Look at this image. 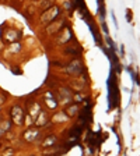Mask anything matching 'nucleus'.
<instances>
[{
    "label": "nucleus",
    "mask_w": 140,
    "mask_h": 156,
    "mask_svg": "<svg viewBox=\"0 0 140 156\" xmlns=\"http://www.w3.org/2000/svg\"><path fill=\"white\" fill-rule=\"evenodd\" d=\"M80 63H78V60H74V62H71L67 66V73L69 74H78L80 73Z\"/></svg>",
    "instance_id": "nucleus-3"
},
{
    "label": "nucleus",
    "mask_w": 140,
    "mask_h": 156,
    "mask_svg": "<svg viewBox=\"0 0 140 156\" xmlns=\"http://www.w3.org/2000/svg\"><path fill=\"white\" fill-rule=\"evenodd\" d=\"M3 102H4V101H3V98H0V105H1Z\"/></svg>",
    "instance_id": "nucleus-10"
},
{
    "label": "nucleus",
    "mask_w": 140,
    "mask_h": 156,
    "mask_svg": "<svg viewBox=\"0 0 140 156\" xmlns=\"http://www.w3.org/2000/svg\"><path fill=\"white\" fill-rule=\"evenodd\" d=\"M55 144H56V137H55V135H49V137H46L45 140L42 141V146H44V148L53 146Z\"/></svg>",
    "instance_id": "nucleus-5"
},
{
    "label": "nucleus",
    "mask_w": 140,
    "mask_h": 156,
    "mask_svg": "<svg viewBox=\"0 0 140 156\" xmlns=\"http://www.w3.org/2000/svg\"><path fill=\"white\" fill-rule=\"evenodd\" d=\"M74 102H76V103L83 102V96H81V95H76V96H74Z\"/></svg>",
    "instance_id": "nucleus-8"
},
{
    "label": "nucleus",
    "mask_w": 140,
    "mask_h": 156,
    "mask_svg": "<svg viewBox=\"0 0 140 156\" xmlns=\"http://www.w3.org/2000/svg\"><path fill=\"white\" fill-rule=\"evenodd\" d=\"M46 96H48V99H45V102L48 103V107H49V109H53V107H56V106H58V102L52 98V94H51V92H48Z\"/></svg>",
    "instance_id": "nucleus-7"
},
{
    "label": "nucleus",
    "mask_w": 140,
    "mask_h": 156,
    "mask_svg": "<svg viewBox=\"0 0 140 156\" xmlns=\"http://www.w3.org/2000/svg\"><path fill=\"white\" fill-rule=\"evenodd\" d=\"M38 130H28L27 133L24 134V140L28 141V142H32V141L35 140V138H38Z\"/></svg>",
    "instance_id": "nucleus-4"
},
{
    "label": "nucleus",
    "mask_w": 140,
    "mask_h": 156,
    "mask_svg": "<svg viewBox=\"0 0 140 156\" xmlns=\"http://www.w3.org/2000/svg\"><path fill=\"white\" fill-rule=\"evenodd\" d=\"M77 112H78V105H77V103H74L73 106L67 107V109L64 110L63 113H64L67 117H73V116H76V114H77Z\"/></svg>",
    "instance_id": "nucleus-6"
},
{
    "label": "nucleus",
    "mask_w": 140,
    "mask_h": 156,
    "mask_svg": "<svg viewBox=\"0 0 140 156\" xmlns=\"http://www.w3.org/2000/svg\"><path fill=\"white\" fill-rule=\"evenodd\" d=\"M10 116H11V120L14 121V124L20 125L23 124V120H24V110L21 109V106L18 105H14L11 110H10Z\"/></svg>",
    "instance_id": "nucleus-1"
},
{
    "label": "nucleus",
    "mask_w": 140,
    "mask_h": 156,
    "mask_svg": "<svg viewBox=\"0 0 140 156\" xmlns=\"http://www.w3.org/2000/svg\"><path fill=\"white\" fill-rule=\"evenodd\" d=\"M128 20H129V21L132 20V11H130V10H128Z\"/></svg>",
    "instance_id": "nucleus-9"
},
{
    "label": "nucleus",
    "mask_w": 140,
    "mask_h": 156,
    "mask_svg": "<svg viewBox=\"0 0 140 156\" xmlns=\"http://www.w3.org/2000/svg\"><path fill=\"white\" fill-rule=\"evenodd\" d=\"M59 14H60V8L52 7L51 10H46V11H45V14L41 17V21H42L44 24H51L56 17L59 16Z\"/></svg>",
    "instance_id": "nucleus-2"
}]
</instances>
